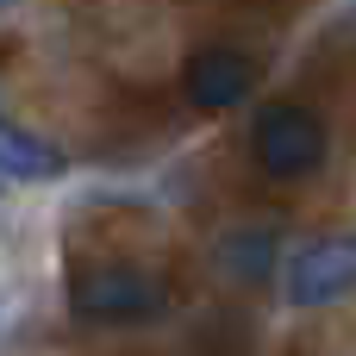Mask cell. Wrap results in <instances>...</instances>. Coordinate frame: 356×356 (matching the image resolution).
Listing matches in <instances>:
<instances>
[{
  "instance_id": "7",
  "label": "cell",
  "mask_w": 356,
  "mask_h": 356,
  "mask_svg": "<svg viewBox=\"0 0 356 356\" xmlns=\"http://www.w3.org/2000/svg\"><path fill=\"white\" fill-rule=\"evenodd\" d=\"M0 6H13V0H0Z\"/></svg>"
},
{
  "instance_id": "5",
  "label": "cell",
  "mask_w": 356,
  "mask_h": 356,
  "mask_svg": "<svg viewBox=\"0 0 356 356\" xmlns=\"http://www.w3.org/2000/svg\"><path fill=\"white\" fill-rule=\"evenodd\" d=\"M0 175H13V181H56L63 175V150L0 113Z\"/></svg>"
},
{
  "instance_id": "6",
  "label": "cell",
  "mask_w": 356,
  "mask_h": 356,
  "mask_svg": "<svg viewBox=\"0 0 356 356\" xmlns=\"http://www.w3.org/2000/svg\"><path fill=\"white\" fill-rule=\"evenodd\" d=\"M275 232L269 225H238V232H225L219 238V269L232 275V282H244V288H257V282H269L275 275Z\"/></svg>"
},
{
  "instance_id": "2",
  "label": "cell",
  "mask_w": 356,
  "mask_h": 356,
  "mask_svg": "<svg viewBox=\"0 0 356 356\" xmlns=\"http://www.w3.org/2000/svg\"><path fill=\"white\" fill-rule=\"evenodd\" d=\"M69 313L81 325H150L163 319L169 294L156 288V275L131 269V263H94V269H75L69 275Z\"/></svg>"
},
{
  "instance_id": "1",
  "label": "cell",
  "mask_w": 356,
  "mask_h": 356,
  "mask_svg": "<svg viewBox=\"0 0 356 356\" xmlns=\"http://www.w3.org/2000/svg\"><path fill=\"white\" fill-rule=\"evenodd\" d=\"M325 150H332V131L307 100H269L250 119V156L275 181H307L325 163Z\"/></svg>"
},
{
  "instance_id": "3",
  "label": "cell",
  "mask_w": 356,
  "mask_h": 356,
  "mask_svg": "<svg viewBox=\"0 0 356 356\" xmlns=\"http://www.w3.org/2000/svg\"><path fill=\"white\" fill-rule=\"evenodd\" d=\"M282 294L288 307H338L356 294V238L350 232H332V238H313L288 257L282 269Z\"/></svg>"
},
{
  "instance_id": "4",
  "label": "cell",
  "mask_w": 356,
  "mask_h": 356,
  "mask_svg": "<svg viewBox=\"0 0 356 356\" xmlns=\"http://www.w3.org/2000/svg\"><path fill=\"white\" fill-rule=\"evenodd\" d=\"M181 94L194 113H238L250 94H257V63L238 50V44H200L188 63H181Z\"/></svg>"
}]
</instances>
